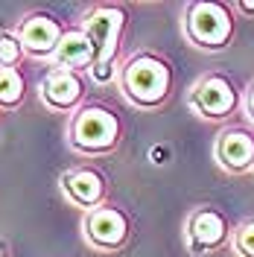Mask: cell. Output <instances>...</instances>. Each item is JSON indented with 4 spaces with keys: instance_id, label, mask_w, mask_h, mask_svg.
<instances>
[{
    "instance_id": "obj_1",
    "label": "cell",
    "mask_w": 254,
    "mask_h": 257,
    "mask_svg": "<svg viewBox=\"0 0 254 257\" xmlns=\"http://www.w3.org/2000/svg\"><path fill=\"white\" fill-rule=\"evenodd\" d=\"M120 91L126 94V99L138 108H158L167 102V96L173 94V67L170 62L158 56V53H149L141 50L135 56H129L120 73Z\"/></svg>"
},
{
    "instance_id": "obj_2",
    "label": "cell",
    "mask_w": 254,
    "mask_h": 257,
    "mask_svg": "<svg viewBox=\"0 0 254 257\" xmlns=\"http://www.w3.org/2000/svg\"><path fill=\"white\" fill-rule=\"evenodd\" d=\"M82 30L88 32L96 53L94 67H91V79L96 85H105L120 73L117 70V53H120L123 30H126V9L117 6V3H99L85 15Z\"/></svg>"
},
{
    "instance_id": "obj_3",
    "label": "cell",
    "mask_w": 254,
    "mask_h": 257,
    "mask_svg": "<svg viewBox=\"0 0 254 257\" xmlns=\"http://www.w3.org/2000/svg\"><path fill=\"white\" fill-rule=\"evenodd\" d=\"M120 138H123L120 117L111 108L96 105V102L82 105L67 126V144L79 155H108L117 149Z\"/></svg>"
},
{
    "instance_id": "obj_4",
    "label": "cell",
    "mask_w": 254,
    "mask_h": 257,
    "mask_svg": "<svg viewBox=\"0 0 254 257\" xmlns=\"http://www.w3.org/2000/svg\"><path fill=\"white\" fill-rule=\"evenodd\" d=\"M184 35L193 47L219 53L234 38V6L219 0H193L184 6Z\"/></svg>"
},
{
    "instance_id": "obj_5",
    "label": "cell",
    "mask_w": 254,
    "mask_h": 257,
    "mask_svg": "<svg viewBox=\"0 0 254 257\" xmlns=\"http://www.w3.org/2000/svg\"><path fill=\"white\" fill-rule=\"evenodd\" d=\"M242 96L245 94L228 73H205L190 88L187 105L196 117L219 123V120H228L231 114H237V108L242 105Z\"/></svg>"
},
{
    "instance_id": "obj_6",
    "label": "cell",
    "mask_w": 254,
    "mask_h": 257,
    "mask_svg": "<svg viewBox=\"0 0 254 257\" xmlns=\"http://www.w3.org/2000/svg\"><path fill=\"white\" fill-rule=\"evenodd\" d=\"M184 237H187V248L190 254H213L225 245H231L234 237V225L228 222L219 208L213 205H199L196 210H190L187 225H184Z\"/></svg>"
},
{
    "instance_id": "obj_7",
    "label": "cell",
    "mask_w": 254,
    "mask_h": 257,
    "mask_svg": "<svg viewBox=\"0 0 254 257\" xmlns=\"http://www.w3.org/2000/svg\"><path fill=\"white\" fill-rule=\"evenodd\" d=\"M82 234L91 248L96 251H117L129 242L132 234V219L126 210L114 208V205H102L85 213L82 219Z\"/></svg>"
},
{
    "instance_id": "obj_8",
    "label": "cell",
    "mask_w": 254,
    "mask_h": 257,
    "mask_svg": "<svg viewBox=\"0 0 254 257\" xmlns=\"http://www.w3.org/2000/svg\"><path fill=\"white\" fill-rule=\"evenodd\" d=\"M213 161L231 176H245L254 170V128L228 126L216 135Z\"/></svg>"
},
{
    "instance_id": "obj_9",
    "label": "cell",
    "mask_w": 254,
    "mask_h": 257,
    "mask_svg": "<svg viewBox=\"0 0 254 257\" xmlns=\"http://www.w3.org/2000/svg\"><path fill=\"white\" fill-rule=\"evenodd\" d=\"M15 32L21 38V44H24V50H27V56L53 62V56H56V50H59L67 30L53 15H47V12H30L18 24Z\"/></svg>"
},
{
    "instance_id": "obj_10",
    "label": "cell",
    "mask_w": 254,
    "mask_h": 257,
    "mask_svg": "<svg viewBox=\"0 0 254 257\" xmlns=\"http://www.w3.org/2000/svg\"><path fill=\"white\" fill-rule=\"evenodd\" d=\"M59 184H62L64 199H67L70 205H76V208H85V213L105 205L108 181H105V176H102L99 170H94V167H73V170L62 173Z\"/></svg>"
},
{
    "instance_id": "obj_11",
    "label": "cell",
    "mask_w": 254,
    "mask_h": 257,
    "mask_svg": "<svg viewBox=\"0 0 254 257\" xmlns=\"http://www.w3.org/2000/svg\"><path fill=\"white\" fill-rule=\"evenodd\" d=\"M82 96H85V79L76 70H64V67H53L44 82H41V99L53 111H79Z\"/></svg>"
},
{
    "instance_id": "obj_12",
    "label": "cell",
    "mask_w": 254,
    "mask_h": 257,
    "mask_svg": "<svg viewBox=\"0 0 254 257\" xmlns=\"http://www.w3.org/2000/svg\"><path fill=\"white\" fill-rule=\"evenodd\" d=\"M94 44H91V38H88V32L82 30V27H73V30L64 32L62 44L56 50V56H53V64L56 67H64V70H88L91 73V67H94Z\"/></svg>"
},
{
    "instance_id": "obj_13",
    "label": "cell",
    "mask_w": 254,
    "mask_h": 257,
    "mask_svg": "<svg viewBox=\"0 0 254 257\" xmlns=\"http://www.w3.org/2000/svg\"><path fill=\"white\" fill-rule=\"evenodd\" d=\"M27 96V79L18 67H0V108L12 111Z\"/></svg>"
},
{
    "instance_id": "obj_14",
    "label": "cell",
    "mask_w": 254,
    "mask_h": 257,
    "mask_svg": "<svg viewBox=\"0 0 254 257\" xmlns=\"http://www.w3.org/2000/svg\"><path fill=\"white\" fill-rule=\"evenodd\" d=\"M27 50L21 44L18 32H0V67H18L24 62Z\"/></svg>"
},
{
    "instance_id": "obj_15",
    "label": "cell",
    "mask_w": 254,
    "mask_h": 257,
    "mask_svg": "<svg viewBox=\"0 0 254 257\" xmlns=\"http://www.w3.org/2000/svg\"><path fill=\"white\" fill-rule=\"evenodd\" d=\"M231 251L237 257H254V216L251 219H242L239 225H234Z\"/></svg>"
},
{
    "instance_id": "obj_16",
    "label": "cell",
    "mask_w": 254,
    "mask_h": 257,
    "mask_svg": "<svg viewBox=\"0 0 254 257\" xmlns=\"http://www.w3.org/2000/svg\"><path fill=\"white\" fill-rule=\"evenodd\" d=\"M242 108H245V117H248V123L254 126V82L248 85V91L242 96Z\"/></svg>"
},
{
    "instance_id": "obj_17",
    "label": "cell",
    "mask_w": 254,
    "mask_h": 257,
    "mask_svg": "<svg viewBox=\"0 0 254 257\" xmlns=\"http://www.w3.org/2000/svg\"><path fill=\"white\" fill-rule=\"evenodd\" d=\"M234 9L245 12V15H254V0H237V3H234Z\"/></svg>"
},
{
    "instance_id": "obj_18",
    "label": "cell",
    "mask_w": 254,
    "mask_h": 257,
    "mask_svg": "<svg viewBox=\"0 0 254 257\" xmlns=\"http://www.w3.org/2000/svg\"><path fill=\"white\" fill-rule=\"evenodd\" d=\"M0 257H9V251H3V248H0Z\"/></svg>"
},
{
    "instance_id": "obj_19",
    "label": "cell",
    "mask_w": 254,
    "mask_h": 257,
    "mask_svg": "<svg viewBox=\"0 0 254 257\" xmlns=\"http://www.w3.org/2000/svg\"><path fill=\"white\" fill-rule=\"evenodd\" d=\"M251 176H254V170H251Z\"/></svg>"
}]
</instances>
